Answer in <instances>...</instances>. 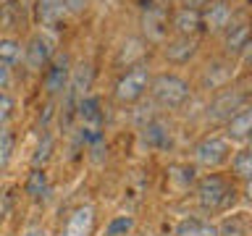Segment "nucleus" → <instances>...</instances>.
I'll use <instances>...</instances> for the list:
<instances>
[{"mask_svg":"<svg viewBox=\"0 0 252 236\" xmlns=\"http://www.w3.org/2000/svg\"><path fill=\"white\" fill-rule=\"evenodd\" d=\"M63 5H66L68 13L79 16V13H84V8L90 5V0H63Z\"/></svg>","mask_w":252,"mask_h":236,"instance_id":"27","label":"nucleus"},{"mask_svg":"<svg viewBox=\"0 0 252 236\" xmlns=\"http://www.w3.org/2000/svg\"><path fill=\"white\" fill-rule=\"evenodd\" d=\"M200 16H202V27L213 34H218V31L228 29V24L234 19V8L228 0H208V5L200 11Z\"/></svg>","mask_w":252,"mask_h":236,"instance_id":"7","label":"nucleus"},{"mask_svg":"<svg viewBox=\"0 0 252 236\" xmlns=\"http://www.w3.org/2000/svg\"><path fill=\"white\" fill-rule=\"evenodd\" d=\"M94 228V210L90 205H84V207H76L71 212L66 228H63V236H90Z\"/></svg>","mask_w":252,"mask_h":236,"instance_id":"11","label":"nucleus"},{"mask_svg":"<svg viewBox=\"0 0 252 236\" xmlns=\"http://www.w3.org/2000/svg\"><path fill=\"white\" fill-rule=\"evenodd\" d=\"M24 236H47V231H27Z\"/></svg>","mask_w":252,"mask_h":236,"instance_id":"30","label":"nucleus"},{"mask_svg":"<svg viewBox=\"0 0 252 236\" xmlns=\"http://www.w3.org/2000/svg\"><path fill=\"white\" fill-rule=\"evenodd\" d=\"M24 192H27L32 200H47L50 194V176H47L45 168H32L27 181H24Z\"/></svg>","mask_w":252,"mask_h":236,"instance_id":"16","label":"nucleus"},{"mask_svg":"<svg viewBox=\"0 0 252 236\" xmlns=\"http://www.w3.org/2000/svg\"><path fill=\"white\" fill-rule=\"evenodd\" d=\"M131 228H134V218L131 215H116L105 226V236H126Z\"/></svg>","mask_w":252,"mask_h":236,"instance_id":"23","label":"nucleus"},{"mask_svg":"<svg viewBox=\"0 0 252 236\" xmlns=\"http://www.w3.org/2000/svg\"><path fill=\"white\" fill-rule=\"evenodd\" d=\"M250 131H252V110L244 105L226 121V134L223 137L228 142H247Z\"/></svg>","mask_w":252,"mask_h":236,"instance_id":"10","label":"nucleus"},{"mask_svg":"<svg viewBox=\"0 0 252 236\" xmlns=\"http://www.w3.org/2000/svg\"><path fill=\"white\" fill-rule=\"evenodd\" d=\"M165 58H168V63H176V66H184V63H189V58L197 53V42L194 37H176V39H168L165 42Z\"/></svg>","mask_w":252,"mask_h":236,"instance_id":"12","label":"nucleus"},{"mask_svg":"<svg viewBox=\"0 0 252 236\" xmlns=\"http://www.w3.org/2000/svg\"><path fill=\"white\" fill-rule=\"evenodd\" d=\"M216 231H218V236H250V212L239 210V212L226 215L216 226Z\"/></svg>","mask_w":252,"mask_h":236,"instance_id":"15","label":"nucleus"},{"mask_svg":"<svg viewBox=\"0 0 252 236\" xmlns=\"http://www.w3.org/2000/svg\"><path fill=\"white\" fill-rule=\"evenodd\" d=\"M11 149H13V134L0 129V168H5L11 160Z\"/></svg>","mask_w":252,"mask_h":236,"instance_id":"25","label":"nucleus"},{"mask_svg":"<svg viewBox=\"0 0 252 236\" xmlns=\"http://www.w3.org/2000/svg\"><path fill=\"white\" fill-rule=\"evenodd\" d=\"M32 16H34V24L39 27V31H58L66 24L68 11L63 5V0H34Z\"/></svg>","mask_w":252,"mask_h":236,"instance_id":"5","label":"nucleus"},{"mask_svg":"<svg viewBox=\"0 0 252 236\" xmlns=\"http://www.w3.org/2000/svg\"><path fill=\"white\" fill-rule=\"evenodd\" d=\"M181 8H192V11H202L208 5V0H179Z\"/></svg>","mask_w":252,"mask_h":236,"instance_id":"29","label":"nucleus"},{"mask_svg":"<svg viewBox=\"0 0 252 236\" xmlns=\"http://www.w3.org/2000/svg\"><path fill=\"white\" fill-rule=\"evenodd\" d=\"M145 31L150 39H163L168 34V13L163 8H147L145 13Z\"/></svg>","mask_w":252,"mask_h":236,"instance_id":"17","label":"nucleus"},{"mask_svg":"<svg viewBox=\"0 0 252 236\" xmlns=\"http://www.w3.org/2000/svg\"><path fill=\"white\" fill-rule=\"evenodd\" d=\"M236 186L220 173H208L197 181V202L205 212L218 215V212H231L236 205Z\"/></svg>","mask_w":252,"mask_h":236,"instance_id":"1","label":"nucleus"},{"mask_svg":"<svg viewBox=\"0 0 252 236\" xmlns=\"http://www.w3.org/2000/svg\"><path fill=\"white\" fill-rule=\"evenodd\" d=\"M79 116H82L87 139H90V142H97V139H100V129H102V113H100V102H97V97H82Z\"/></svg>","mask_w":252,"mask_h":236,"instance_id":"9","label":"nucleus"},{"mask_svg":"<svg viewBox=\"0 0 252 236\" xmlns=\"http://www.w3.org/2000/svg\"><path fill=\"white\" fill-rule=\"evenodd\" d=\"M176 236H218L216 226L210 220H202L197 215H189L184 220H179L176 226Z\"/></svg>","mask_w":252,"mask_h":236,"instance_id":"18","label":"nucleus"},{"mask_svg":"<svg viewBox=\"0 0 252 236\" xmlns=\"http://www.w3.org/2000/svg\"><path fill=\"white\" fill-rule=\"evenodd\" d=\"M150 92H153L158 105L171 108V110L181 108L189 97H192L189 82L184 76L173 74V71H165V74H158L155 79H150Z\"/></svg>","mask_w":252,"mask_h":236,"instance_id":"2","label":"nucleus"},{"mask_svg":"<svg viewBox=\"0 0 252 236\" xmlns=\"http://www.w3.org/2000/svg\"><path fill=\"white\" fill-rule=\"evenodd\" d=\"M68 76H71L68 55H53V60L42 71V84L50 94H58L68 89Z\"/></svg>","mask_w":252,"mask_h":236,"instance_id":"8","label":"nucleus"},{"mask_svg":"<svg viewBox=\"0 0 252 236\" xmlns=\"http://www.w3.org/2000/svg\"><path fill=\"white\" fill-rule=\"evenodd\" d=\"M21 55H24L21 39H16L13 34H3V37H0V63L13 66L16 60H21Z\"/></svg>","mask_w":252,"mask_h":236,"instance_id":"21","label":"nucleus"},{"mask_svg":"<svg viewBox=\"0 0 252 236\" xmlns=\"http://www.w3.org/2000/svg\"><path fill=\"white\" fill-rule=\"evenodd\" d=\"M142 145L150 149H168L171 147V129L163 121H150L142 129Z\"/></svg>","mask_w":252,"mask_h":236,"instance_id":"14","label":"nucleus"},{"mask_svg":"<svg viewBox=\"0 0 252 236\" xmlns=\"http://www.w3.org/2000/svg\"><path fill=\"white\" fill-rule=\"evenodd\" d=\"M244 47H250V24H228L226 29V50L228 53H242Z\"/></svg>","mask_w":252,"mask_h":236,"instance_id":"19","label":"nucleus"},{"mask_svg":"<svg viewBox=\"0 0 252 236\" xmlns=\"http://www.w3.org/2000/svg\"><path fill=\"white\" fill-rule=\"evenodd\" d=\"M171 24L179 37H194L202 29V16H200V11H192V8H179L171 16Z\"/></svg>","mask_w":252,"mask_h":236,"instance_id":"13","label":"nucleus"},{"mask_svg":"<svg viewBox=\"0 0 252 236\" xmlns=\"http://www.w3.org/2000/svg\"><path fill=\"white\" fill-rule=\"evenodd\" d=\"M150 68L145 66V63H134V66H129V71L126 74H121V79L116 82V100L121 102V105H134V102H139L142 97H145L147 87H150Z\"/></svg>","mask_w":252,"mask_h":236,"instance_id":"3","label":"nucleus"},{"mask_svg":"<svg viewBox=\"0 0 252 236\" xmlns=\"http://www.w3.org/2000/svg\"><path fill=\"white\" fill-rule=\"evenodd\" d=\"M194 165H171V168H168V178L173 181V178H181V181H184V184H181V186H189V184H192V181H194Z\"/></svg>","mask_w":252,"mask_h":236,"instance_id":"24","label":"nucleus"},{"mask_svg":"<svg viewBox=\"0 0 252 236\" xmlns=\"http://www.w3.org/2000/svg\"><path fill=\"white\" fill-rule=\"evenodd\" d=\"M228 157H231V142L223 134H208L194 147V160L205 165V168H218Z\"/></svg>","mask_w":252,"mask_h":236,"instance_id":"4","label":"nucleus"},{"mask_svg":"<svg viewBox=\"0 0 252 236\" xmlns=\"http://www.w3.org/2000/svg\"><path fill=\"white\" fill-rule=\"evenodd\" d=\"M8 84H11V66L0 63V92H5Z\"/></svg>","mask_w":252,"mask_h":236,"instance_id":"28","label":"nucleus"},{"mask_svg":"<svg viewBox=\"0 0 252 236\" xmlns=\"http://www.w3.org/2000/svg\"><path fill=\"white\" fill-rule=\"evenodd\" d=\"M13 108H16V102H13L11 94H8V92H0V129H5V123L11 121Z\"/></svg>","mask_w":252,"mask_h":236,"instance_id":"26","label":"nucleus"},{"mask_svg":"<svg viewBox=\"0 0 252 236\" xmlns=\"http://www.w3.org/2000/svg\"><path fill=\"white\" fill-rule=\"evenodd\" d=\"M53 55H55V39L47 31H34L27 47H24V58H27V66L32 71H45V66L53 60Z\"/></svg>","mask_w":252,"mask_h":236,"instance_id":"6","label":"nucleus"},{"mask_svg":"<svg viewBox=\"0 0 252 236\" xmlns=\"http://www.w3.org/2000/svg\"><path fill=\"white\" fill-rule=\"evenodd\" d=\"M92 84V63L90 60H82L76 68H71V76H68V87L71 89H76L79 94L90 89Z\"/></svg>","mask_w":252,"mask_h":236,"instance_id":"22","label":"nucleus"},{"mask_svg":"<svg viewBox=\"0 0 252 236\" xmlns=\"http://www.w3.org/2000/svg\"><path fill=\"white\" fill-rule=\"evenodd\" d=\"M231 176L239 181H250L252 178V152L247 147H239L231 155Z\"/></svg>","mask_w":252,"mask_h":236,"instance_id":"20","label":"nucleus"}]
</instances>
